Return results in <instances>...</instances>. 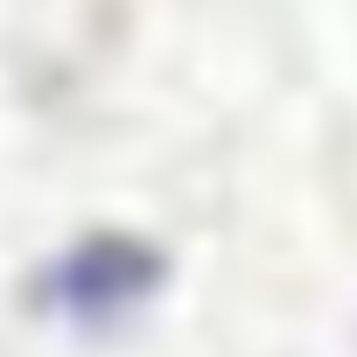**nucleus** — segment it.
Instances as JSON below:
<instances>
[{"mask_svg":"<svg viewBox=\"0 0 357 357\" xmlns=\"http://www.w3.org/2000/svg\"><path fill=\"white\" fill-rule=\"evenodd\" d=\"M161 280V259L133 238H84L70 245L50 280H43V301L77 315V322H98V315H126L133 301H147V287Z\"/></svg>","mask_w":357,"mask_h":357,"instance_id":"f257e3e1","label":"nucleus"}]
</instances>
